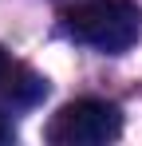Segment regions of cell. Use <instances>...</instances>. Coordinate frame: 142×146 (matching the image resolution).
<instances>
[{
  "label": "cell",
  "instance_id": "6da1fadb",
  "mask_svg": "<svg viewBox=\"0 0 142 146\" xmlns=\"http://www.w3.org/2000/svg\"><path fill=\"white\" fill-rule=\"evenodd\" d=\"M63 32L75 44L118 55V51H126L138 40L142 16L130 0H83V4L63 12Z\"/></svg>",
  "mask_w": 142,
  "mask_h": 146
},
{
  "label": "cell",
  "instance_id": "7a4b0ae2",
  "mask_svg": "<svg viewBox=\"0 0 142 146\" xmlns=\"http://www.w3.org/2000/svg\"><path fill=\"white\" fill-rule=\"evenodd\" d=\"M122 134V111L107 99H75L47 122L51 146H103Z\"/></svg>",
  "mask_w": 142,
  "mask_h": 146
},
{
  "label": "cell",
  "instance_id": "3957f363",
  "mask_svg": "<svg viewBox=\"0 0 142 146\" xmlns=\"http://www.w3.org/2000/svg\"><path fill=\"white\" fill-rule=\"evenodd\" d=\"M44 95H47V83L28 63L12 59L8 51L0 48V99L12 103V107H36Z\"/></svg>",
  "mask_w": 142,
  "mask_h": 146
},
{
  "label": "cell",
  "instance_id": "277c9868",
  "mask_svg": "<svg viewBox=\"0 0 142 146\" xmlns=\"http://www.w3.org/2000/svg\"><path fill=\"white\" fill-rule=\"evenodd\" d=\"M12 134H16V130H12V122H8V119H4V115H0V142H8Z\"/></svg>",
  "mask_w": 142,
  "mask_h": 146
}]
</instances>
